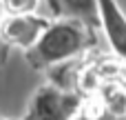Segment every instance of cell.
Returning <instances> with one entry per match:
<instances>
[{"label": "cell", "mask_w": 126, "mask_h": 120, "mask_svg": "<svg viewBox=\"0 0 126 120\" xmlns=\"http://www.w3.org/2000/svg\"><path fill=\"white\" fill-rule=\"evenodd\" d=\"M0 16H2V9H0Z\"/></svg>", "instance_id": "10"}, {"label": "cell", "mask_w": 126, "mask_h": 120, "mask_svg": "<svg viewBox=\"0 0 126 120\" xmlns=\"http://www.w3.org/2000/svg\"><path fill=\"white\" fill-rule=\"evenodd\" d=\"M0 120H7V118H0Z\"/></svg>", "instance_id": "11"}, {"label": "cell", "mask_w": 126, "mask_h": 120, "mask_svg": "<svg viewBox=\"0 0 126 120\" xmlns=\"http://www.w3.org/2000/svg\"><path fill=\"white\" fill-rule=\"evenodd\" d=\"M95 96L100 98V102L104 105L106 114L113 116L115 120L126 116V89L120 82H102L95 91Z\"/></svg>", "instance_id": "6"}, {"label": "cell", "mask_w": 126, "mask_h": 120, "mask_svg": "<svg viewBox=\"0 0 126 120\" xmlns=\"http://www.w3.org/2000/svg\"><path fill=\"white\" fill-rule=\"evenodd\" d=\"M82 107V96L62 91L53 85H42L31 96L22 120H71Z\"/></svg>", "instance_id": "2"}, {"label": "cell", "mask_w": 126, "mask_h": 120, "mask_svg": "<svg viewBox=\"0 0 126 120\" xmlns=\"http://www.w3.org/2000/svg\"><path fill=\"white\" fill-rule=\"evenodd\" d=\"M97 13H100V27L104 29L111 49L115 56L126 62V13L117 0H97Z\"/></svg>", "instance_id": "4"}, {"label": "cell", "mask_w": 126, "mask_h": 120, "mask_svg": "<svg viewBox=\"0 0 126 120\" xmlns=\"http://www.w3.org/2000/svg\"><path fill=\"white\" fill-rule=\"evenodd\" d=\"M40 7V0H0V9L7 16H27L35 13Z\"/></svg>", "instance_id": "8"}, {"label": "cell", "mask_w": 126, "mask_h": 120, "mask_svg": "<svg viewBox=\"0 0 126 120\" xmlns=\"http://www.w3.org/2000/svg\"><path fill=\"white\" fill-rule=\"evenodd\" d=\"M7 58H9V47H7V45L0 40V67L7 62Z\"/></svg>", "instance_id": "9"}, {"label": "cell", "mask_w": 126, "mask_h": 120, "mask_svg": "<svg viewBox=\"0 0 126 120\" xmlns=\"http://www.w3.org/2000/svg\"><path fill=\"white\" fill-rule=\"evenodd\" d=\"M124 89H126V85H124Z\"/></svg>", "instance_id": "12"}, {"label": "cell", "mask_w": 126, "mask_h": 120, "mask_svg": "<svg viewBox=\"0 0 126 120\" xmlns=\"http://www.w3.org/2000/svg\"><path fill=\"white\" fill-rule=\"evenodd\" d=\"M49 18L38 16V13H27V16H0V40L9 49H22L29 51L42 31L49 27Z\"/></svg>", "instance_id": "3"}, {"label": "cell", "mask_w": 126, "mask_h": 120, "mask_svg": "<svg viewBox=\"0 0 126 120\" xmlns=\"http://www.w3.org/2000/svg\"><path fill=\"white\" fill-rule=\"evenodd\" d=\"M47 2L58 20H78L97 31L100 27L97 0H47Z\"/></svg>", "instance_id": "5"}, {"label": "cell", "mask_w": 126, "mask_h": 120, "mask_svg": "<svg viewBox=\"0 0 126 120\" xmlns=\"http://www.w3.org/2000/svg\"><path fill=\"white\" fill-rule=\"evenodd\" d=\"M97 45L95 29L78 20H53L42 31L38 42L24 51V58L31 69L47 71L60 62L80 58Z\"/></svg>", "instance_id": "1"}, {"label": "cell", "mask_w": 126, "mask_h": 120, "mask_svg": "<svg viewBox=\"0 0 126 120\" xmlns=\"http://www.w3.org/2000/svg\"><path fill=\"white\" fill-rule=\"evenodd\" d=\"M71 120H115V118L109 116L104 105L100 102V98L95 94H91V96H82V107Z\"/></svg>", "instance_id": "7"}]
</instances>
